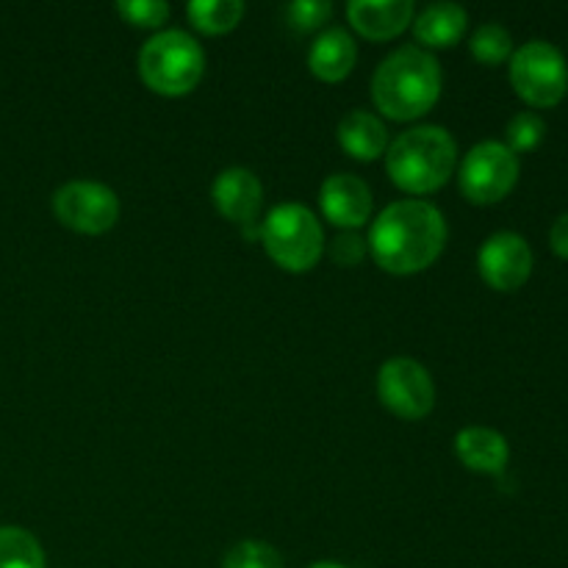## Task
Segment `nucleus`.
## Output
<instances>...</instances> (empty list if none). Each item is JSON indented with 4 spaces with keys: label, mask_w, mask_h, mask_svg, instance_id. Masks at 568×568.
Returning a JSON list of instances; mask_svg holds the SVG:
<instances>
[{
    "label": "nucleus",
    "mask_w": 568,
    "mask_h": 568,
    "mask_svg": "<svg viewBox=\"0 0 568 568\" xmlns=\"http://www.w3.org/2000/svg\"><path fill=\"white\" fill-rule=\"evenodd\" d=\"M447 244V222L425 200H399L381 211L369 233L375 264L388 275H416L433 266Z\"/></svg>",
    "instance_id": "nucleus-1"
},
{
    "label": "nucleus",
    "mask_w": 568,
    "mask_h": 568,
    "mask_svg": "<svg viewBox=\"0 0 568 568\" xmlns=\"http://www.w3.org/2000/svg\"><path fill=\"white\" fill-rule=\"evenodd\" d=\"M442 98V67L427 50L399 48L375 70L372 100L377 111L397 122L425 116Z\"/></svg>",
    "instance_id": "nucleus-2"
},
{
    "label": "nucleus",
    "mask_w": 568,
    "mask_h": 568,
    "mask_svg": "<svg viewBox=\"0 0 568 568\" xmlns=\"http://www.w3.org/2000/svg\"><path fill=\"white\" fill-rule=\"evenodd\" d=\"M458 148L447 128L416 125L399 133L386 150V172L408 194H430L453 178Z\"/></svg>",
    "instance_id": "nucleus-3"
},
{
    "label": "nucleus",
    "mask_w": 568,
    "mask_h": 568,
    "mask_svg": "<svg viewBox=\"0 0 568 568\" xmlns=\"http://www.w3.org/2000/svg\"><path fill=\"white\" fill-rule=\"evenodd\" d=\"M205 53L186 31H161L148 39L139 53V75L144 87L164 98H183L200 83Z\"/></svg>",
    "instance_id": "nucleus-4"
},
{
    "label": "nucleus",
    "mask_w": 568,
    "mask_h": 568,
    "mask_svg": "<svg viewBox=\"0 0 568 568\" xmlns=\"http://www.w3.org/2000/svg\"><path fill=\"white\" fill-rule=\"evenodd\" d=\"M261 242L270 258L286 272L314 270L325 253L320 220L297 203H283L270 211L261 227Z\"/></svg>",
    "instance_id": "nucleus-5"
},
{
    "label": "nucleus",
    "mask_w": 568,
    "mask_h": 568,
    "mask_svg": "<svg viewBox=\"0 0 568 568\" xmlns=\"http://www.w3.org/2000/svg\"><path fill=\"white\" fill-rule=\"evenodd\" d=\"M510 83L525 103L536 109H552L568 92L564 53L544 39L521 44L510 59Z\"/></svg>",
    "instance_id": "nucleus-6"
},
{
    "label": "nucleus",
    "mask_w": 568,
    "mask_h": 568,
    "mask_svg": "<svg viewBox=\"0 0 568 568\" xmlns=\"http://www.w3.org/2000/svg\"><path fill=\"white\" fill-rule=\"evenodd\" d=\"M460 192L469 203L491 205L508 197L519 181V155L503 142H480L460 164Z\"/></svg>",
    "instance_id": "nucleus-7"
},
{
    "label": "nucleus",
    "mask_w": 568,
    "mask_h": 568,
    "mask_svg": "<svg viewBox=\"0 0 568 568\" xmlns=\"http://www.w3.org/2000/svg\"><path fill=\"white\" fill-rule=\"evenodd\" d=\"M53 214L70 231L100 236L120 220V197L103 183L70 181L53 194Z\"/></svg>",
    "instance_id": "nucleus-8"
},
{
    "label": "nucleus",
    "mask_w": 568,
    "mask_h": 568,
    "mask_svg": "<svg viewBox=\"0 0 568 568\" xmlns=\"http://www.w3.org/2000/svg\"><path fill=\"white\" fill-rule=\"evenodd\" d=\"M377 394L394 416L408 422L425 419L436 408V386L430 372L414 358L386 361L377 372Z\"/></svg>",
    "instance_id": "nucleus-9"
},
{
    "label": "nucleus",
    "mask_w": 568,
    "mask_h": 568,
    "mask_svg": "<svg viewBox=\"0 0 568 568\" xmlns=\"http://www.w3.org/2000/svg\"><path fill=\"white\" fill-rule=\"evenodd\" d=\"M483 281L497 292H516L532 275V250L519 233H494L477 253Z\"/></svg>",
    "instance_id": "nucleus-10"
},
{
    "label": "nucleus",
    "mask_w": 568,
    "mask_h": 568,
    "mask_svg": "<svg viewBox=\"0 0 568 568\" xmlns=\"http://www.w3.org/2000/svg\"><path fill=\"white\" fill-rule=\"evenodd\" d=\"M320 209L336 227L358 231L372 216V189L361 178L338 172L322 183Z\"/></svg>",
    "instance_id": "nucleus-11"
},
{
    "label": "nucleus",
    "mask_w": 568,
    "mask_h": 568,
    "mask_svg": "<svg viewBox=\"0 0 568 568\" xmlns=\"http://www.w3.org/2000/svg\"><path fill=\"white\" fill-rule=\"evenodd\" d=\"M211 200L225 220L236 222V225H250L264 205V186L255 172L244 170V166H231L216 175L214 186H211Z\"/></svg>",
    "instance_id": "nucleus-12"
},
{
    "label": "nucleus",
    "mask_w": 568,
    "mask_h": 568,
    "mask_svg": "<svg viewBox=\"0 0 568 568\" xmlns=\"http://www.w3.org/2000/svg\"><path fill=\"white\" fill-rule=\"evenodd\" d=\"M349 26L366 39L386 42L399 37L414 22L410 0H355L347 6Z\"/></svg>",
    "instance_id": "nucleus-13"
},
{
    "label": "nucleus",
    "mask_w": 568,
    "mask_h": 568,
    "mask_svg": "<svg viewBox=\"0 0 568 568\" xmlns=\"http://www.w3.org/2000/svg\"><path fill=\"white\" fill-rule=\"evenodd\" d=\"M455 455L460 464L480 475H499L510 460V447L503 433L491 427H466L455 436Z\"/></svg>",
    "instance_id": "nucleus-14"
},
{
    "label": "nucleus",
    "mask_w": 568,
    "mask_h": 568,
    "mask_svg": "<svg viewBox=\"0 0 568 568\" xmlns=\"http://www.w3.org/2000/svg\"><path fill=\"white\" fill-rule=\"evenodd\" d=\"M355 59H358L355 39L349 37L344 28H327V31L320 33V39L311 44L308 67L320 81L338 83L353 72Z\"/></svg>",
    "instance_id": "nucleus-15"
},
{
    "label": "nucleus",
    "mask_w": 568,
    "mask_h": 568,
    "mask_svg": "<svg viewBox=\"0 0 568 568\" xmlns=\"http://www.w3.org/2000/svg\"><path fill=\"white\" fill-rule=\"evenodd\" d=\"M338 144L347 155L358 161H375L386 155L388 150V131L375 114L369 111H349L338 122Z\"/></svg>",
    "instance_id": "nucleus-16"
},
{
    "label": "nucleus",
    "mask_w": 568,
    "mask_h": 568,
    "mask_svg": "<svg viewBox=\"0 0 568 568\" xmlns=\"http://www.w3.org/2000/svg\"><path fill=\"white\" fill-rule=\"evenodd\" d=\"M466 9L458 3H433L422 14H416L414 33L427 48H453L466 33Z\"/></svg>",
    "instance_id": "nucleus-17"
},
{
    "label": "nucleus",
    "mask_w": 568,
    "mask_h": 568,
    "mask_svg": "<svg viewBox=\"0 0 568 568\" xmlns=\"http://www.w3.org/2000/svg\"><path fill=\"white\" fill-rule=\"evenodd\" d=\"M186 17L205 37H222L242 22L244 3L242 0H192L186 6Z\"/></svg>",
    "instance_id": "nucleus-18"
},
{
    "label": "nucleus",
    "mask_w": 568,
    "mask_h": 568,
    "mask_svg": "<svg viewBox=\"0 0 568 568\" xmlns=\"http://www.w3.org/2000/svg\"><path fill=\"white\" fill-rule=\"evenodd\" d=\"M0 568H44L37 538L22 527H0Z\"/></svg>",
    "instance_id": "nucleus-19"
},
{
    "label": "nucleus",
    "mask_w": 568,
    "mask_h": 568,
    "mask_svg": "<svg viewBox=\"0 0 568 568\" xmlns=\"http://www.w3.org/2000/svg\"><path fill=\"white\" fill-rule=\"evenodd\" d=\"M510 53H514V39L497 22H486L471 37V55L480 64H503Z\"/></svg>",
    "instance_id": "nucleus-20"
},
{
    "label": "nucleus",
    "mask_w": 568,
    "mask_h": 568,
    "mask_svg": "<svg viewBox=\"0 0 568 568\" xmlns=\"http://www.w3.org/2000/svg\"><path fill=\"white\" fill-rule=\"evenodd\" d=\"M505 136H508V150L514 155L530 153V150H536L538 144L544 142V136H547V122H544L536 111H521V114H516L514 120L508 122Z\"/></svg>",
    "instance_id": "nucleus-21"
},
{
    "label": "nucleus",
    "mask_w": 568,
    "mask_h": 568,
    "mask_svg": "<svg viewBox=\"0 0 568 568\" xmlns=\"http://www.w3.org/2000/svg\"><path fill=\"white\" fill-rule=\"evenodd\" d=\"M222 568H283V558L275 547L264 541H242L231 547Z\"/></svg>",
    "instance_id": "nucleus-22"
},
{
    "label": "nucleus",
    "mask_w": 568,
    "mask_h": 568,
    "mask_svg": "<svg viewBox=\"0 0 568 568\" xmlns=\"http://www.w3.org/2000/svg\"><path fill=\"white\" fill-rule=\"evenodd\" d=\"M170 3L164 0H122L116 3V14L136 28H161L170 20Z\"/></svg>",
    "instance_id": "nucleus-23"
},
{
    "label": "nucleus",
    "mask_w": 568,
    "mask_h": 568,
    "mask_svg": "<svg viewBox=\"0 0 568 568\" xmlns=\"http://www.w3.org/2000/svg\"><path fill=\"white\" fill-rule=\"evenodd\" d=\"M283 14H286L288 26H292L294 31L311 33L331 20L333 6L327 3V0H297V3L286 6Z\"/></svg>",
    "instance_id": "nucleus-24"
},
{
    "label": "nucleus",
    "mask_w": 568,
    "mask_h": 568,
    "mask_svg": "<svg viewBox=\"0 0 568 568\" xmlns=\"http://www.w3.org/2000/svg\"><path fill=\"white\" fill-rule=\"evenodd\" d=\"M366 255V242L355 231L338 233L331 242V258L338 266H358Z\"/></svg>",
    "instance_id": "nucleus-25"
},
{
    "label": "nucleus",
    "mask_w": 568,
    "mask_h": 568,
    "mask_svg": "<svg viewBox=\"0 0 568 568\" xmlns=\"http://www.w3.org/2000/svg\"><path fill=\"white\" fill-rule=\"evenodd\" d=\"M549 244H552L555 255L568 261V214L558 216V222H555L552 231H549Z\"/></svg>",
    "instance_id": "nucleus-26"
},
{
    "label": "nucleus",
    "mask_w": 568,
    "mask_h": 568,
    "mask_svg": "<svg viewBox=\"0 0 568 568\" xmlns=\"http://www.w3.org/2000/svg\"><path fill=\"white\" fill-rule=\"evenodd\" d=\"M308 568H347V566L331 564V560H320V564H314V566H308Z\"/></svg>",
    "instance_id": "nucleus-27"
}]
</instances>
